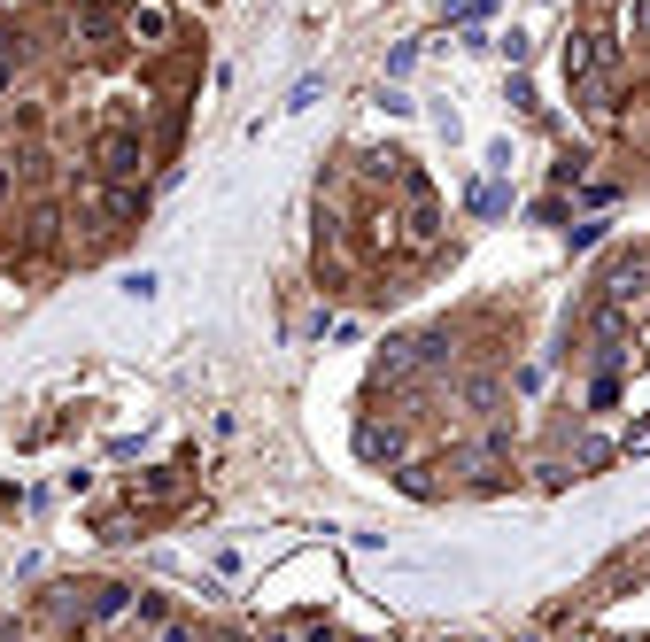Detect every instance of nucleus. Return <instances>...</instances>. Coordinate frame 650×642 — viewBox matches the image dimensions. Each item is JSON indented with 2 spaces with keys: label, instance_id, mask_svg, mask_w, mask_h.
<instances>
[{
  "label": "nucleus",
  "instance_id": "f257e3e1",
  "mask_svg": "<svg viewBox=\"0 0 650 642\" xmlns=\"http://www.w3.org/2000/svg\"><path fill=\"white\" fill-rule=\"evenodd\" d=\"M124 24H132V39H171V8H132V16H124Z\"/></svg>",
  "mask_w": 650,
  "mask_h": 642
},
{
  "label": "nucleus",
  "instance_id": "f03ea898",
  "mask_svg": "<svg viewBox=\"0 0 650 642\" xmlns=\"http://www.w3.org/2000/svg\"><path fill=\"white\" fill-rule=\"evenodd\" d=\"M101 171H140V147H132V140H109V147H101Z\"/></svg>",
  "mask_w": 650,
  "mask_h": 642
},
{
  "label": "nucleus",
  "instance_id": "7ed1b4c3",
  "mask_svg": "<svg viewBox=\"0 0 650 642\" xmlns=\"http://www.w3.org/2000/svg\"><path fill=\"white\" fill-rule=\"evenodd\" d=\"M627 24H635V31L650 39V0H635V8H627Z\"/></svg>",
  "mask_w": 650,
  "mask_h": 642
}]
</instances>
